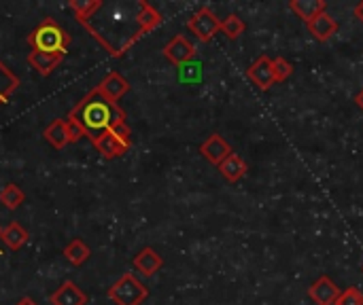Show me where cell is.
I'll list each match as a JSON object with an SVG mask.
<instances>
[{"label": "cell", "instance_id": "4", "mask_svg": "<svg viewBox=\"0 0 363 305\" xmlns=\"http://www.w3.org/2000/svg\"><path fill=\"white\" fill-rule=\"evenodd\" d=\"M91 144L96 146V151L100 153L102 159H117V157H121V155H125L130 151V146H132V130H130L128 123L115 125L113 130L102 134Z\"/></svg>", "mask_w": 363, "mask_h": 305}, {"label": "cell", "instance_id": "17", "mask_svg": "<svg viewBox=\"0 0 363 305\" xmlns=\"http://www.w3.org/2000/svg\"><path fill=\"white\" fill-rule=\"evenodd\" d=\"M136 6H138V25L143 30V34L155 30L157 25H162L164 21V15L147 0H136Z\"/></svg>", "mask_w": 363, "mask_h": 305}, {"label": "cell", "instance_id": "23", "mask_svg": "<svg viewBox=\"0 0 363 305\" xmlns=\"http://www.w3.org/2000/svg\"><path fill=\"white\" fill-rule=\"evenodd\" d=\"M23 202H26V193H23V189L19 185L9 183V185L2 187V191H0V204L6 210H17Z\"/></svg>", "mask_w": 363, "mask_h": 305}, {"label": "cell", "instance_id": "19", "mask_svg": "<svg viewBox=\"0 0 363 305\" xmlns=\"http://www.w3.org/2000/svg\"><path fill=\"white\" fill-rule=\"evenodd\" d=\"M0 240L6 244V248L19 251V248H23L26 242L30 240V234L26 231L23 225H19L17 221H13V223H9V225L0 231Z\"/></svg>", "mask_w": 363, "mask_h": 305}, {"label": "cell", "instance_id": "24", "mask_svg": "<svg viewBox=\"0 0 363 305\" xmlns=\"http://www.w3.org/2000/svg\"><path fill=\"white\" fill-rule=\"evenodd\" d=\"M100 6H102V0H70L68 2V8L72 11L79 23H85Z\"/></svg>", "mask_w": 363, "mask_h": 305}, {"label": "cell", "instance_id": "27", "mask_svg": "<svg viewBox=\"0 0 363 305\" xmlns=\"http://www.w3.org/2000/svg\"><path fill=\"white\" fill-rule=\"evenodd\" d=\"M64 123H66V134H68V144H74V142H79V140H83V138H87L85 136V130L79 125V121L77 119H72L70 115L64 119Z\"/></svg>", "mask_w": 363, "mask_h": 305}, {"label": "cell", "instance_id": "26", "mask_svg": "<svg viewBox=\"0 0 363 305\" xmlns=\"http://www.w3.org/2000/svg\"><path fill=\"white\" fill-rule=\"evenodd\" d=\"M272 66H274V79H277V83H283V81H287L294 74V66L285 57H274L272 59Z\"/></svg>", "mask_w": 363, "mask_h": 305}, {"label": "cell", "instance_id": "22", "mask_svg": "<svg viewBox=\"0 0 363 305\" xmlns=\"http://www.w3.org/2000/svg\"><path fill=\"white\" fill-rule=\"evenodd\" d=\"M45 140L53 146V149H64L68 144V134H66V123L64 119H55L51 125H47V130L43 132Z\"/></svg>", "mask_w": 363, "mask_h": 305}, {"label": "cell", "instance_id": "9", "mask_svg": "<svg viewBox=\"0 0 363 305\" xmlns=\"http://www.w3.org/2000/svg\"><path fill=\"white\" fill-rule=\"evenodd\" d=\"M94 89L100 91L106 100H111V102L117 104V102L130 91V83H128V79H125L123 74H119V72H108Z\"/></svg>", "mask_w": 363, "mask_h": 305}, {"label": "cell", "instance_id": "20", "mask_svg": "<svg viewBox=\"0 0 363 305\" xmlns=\"http://www.w3.org/2000/svg\"><path fill=\"white\" fill-rule=\"evenodd\" d=\"M19 83H21L19 76L0 59V106L11 102V98H13V93L17 91Z\"/></svg>", "mask_w": 363, "mask_h": 305}, {"label": "cell", "instance_id": "8", "mask_svg": "<svg viewBox=\"0 0 363 305\" xmlns=\"http://www.w3.org/2000/svg\"><path fill=\"white\" fill-rule=\"evenodd\" d=\"M247 76L262 89V91H268L277 79H274V66H272V57L268 55H259L249 68H247Z\"/></svg>", "mask_w": 363, "mask_h": 305}, {"label": "cell", "instance_id": "12", "mask_svg": "<svg viewBox=\"0 0 363 305\" xmlns=\"http://www.w3.org/2000/svg\"><path fill=\"white\" fill-rule=\"evenodd\" d=\"M132 263H134L136 272H138L140 276H145V278L155 276V274L164 267V259H162V255H160L157 251H153L151 246L140 248V251L136 253V257L132 259Z\"/></svg>", "mask_w": 363, "mask_h": 305}, {"label": "cell", "instance_id": "33", "mask_svg": "<svg viewBox=\"0 0 363 305\" xmlns=\"http://www.w3.org/2000/svg\"><path fill=\"white\" fill-rule=\"evenodd\" d=\"M362 270H363V267H362Z\"/></svg>", "mask_w": 363, "mask_h": 305}, {"label": "cell", "instance_id": "6", "mask_svg": "<svg viewBox=\"0 0 363 305\" xmlns=\"http://www.w3.org/2000/svg\"><path fill=\"white\" fill-rule=\"evenodd\" d=\"M187 30H189L191 34H196L198 40L211 42V40L215 38V34L221 32V19L213 13V8L202 6V8H198V11L189 17Z\"/></svg>", "mask_w": 363, "mask_h": 305}, {"label": "cell", "instance_id": "25", "mask_svg": "<svg viewBox=\"0 0 363 305\" xmlns=\"http://www.w3.org/2000/svg\"><path fill=\"white\" fill-rule=\"evenodd\" d=\"M245 30H247V25H245V21L238 17V15H228L223 21H221V32L230 38V40H238L242 34H245Z\"/></svg>", "mask_w": 363, "mask_h": 305}, {"label": "cell", "instance_id": "30", "mask_svg": "<svg viewBox=\"0 0 363 305\" xmlns=\"http://www.w3.org/2000/svg\"><path fill=\"white\" fill-rule=\"evenodd\" d=\"M15 305H38V304H36L34 299H30V297H21V299H19Z\"/></svg>", "mask_w": 363, "mask_h": 305}, {"label": "cell", "instance_id": "10", "mask_svg": "<svg viewBox=\"0 0 363 305\" xmlns=\"http://www.w3.org/2000/svg\"><path fill=\"white\" fill-rule=\"evenodd\" d=\"M200 153L206 161H211L213 166H219L228 155H232V146L230 142L221 136V134H211L202 144H200Z\"/></svg>", "mask_w": 363, "mask_h": 305}, {"label": "cell", "instance_id": "29", "mask_svg": "<svg viewBox=\"0 0 363 305\" xmlns=\"http://www.w3.org/2000/svg\"><path fill=\"white\" fill-rule=\"evenodd\" d=\"M355 17H357V19L363 23V0L355 4Z\"/></svg>", "mask_w": 363, "mask_h": 305}, {"label": "cell", "instance_id": "21", "mask_svg": "<svg viewBox=\"0 0 363 305\" xmlns=\"http://www.w3.org/2000/svg\"><path fill=\"white\" fill-rule=\"evenodd\" d=\"M62 255L66 257L68 263H72L74 267H79V265H83V263L91 257V251H89V246H87L81 238H72V240L64 246Z\"/></svg>", "mask_w": 363, "mask_h": 305}, {"label": "cell", "instance_id": "1", "mask_svg": "<svg viewBox=\"0 0 363 305\" xmlns=\"http://www.w3.org/2000/svg\"><path fill=\"white\" fill-rule=\"evenodd\" d=\"M102 19V25L85 28L113 57H121L130 51V47L143 36L138 25V6L132 4H104L96 11Z\"/></svg>", "mask_w": 363, "mask_h": 305}, {"label": "cell", "instance_id": "14", "mask_svg": "<svg viewBox=\"0 0 363 305\" xmlns=\"http://www.w3.org/2000/svg\"><path fill=\"white\" fill-rule=\"evenodd\" d=\"M306 28H308V32H311V36H313L315 40L325 42V40H330V38L338 32L340 25H338V21H336L332 15L321 13L319 17L311 19V21L306 23Z\"/></svg>", "mask_w": 363, "mask_h": 305}, {"label": "cell", "instance_id": "13", "mask_svg": "<svg viewBox=\"0 0 363 305\" xmlns=\"http://www.w3.org/2000/svg\"><path fill=\"white\" fill-rule=\"evenodd\" d=\"M49 301L51 305H85L89 301V297L72 280H66L60 284V289L55 293L49 295Z\"/></svg>", "mask_w": 363, "mask_h": 305}, {"label": "cell", "instance_id": "18", "mask_svg": "<svg viewBox=\"0 0 363 305\" xmlns=\"http://www.w3.org/2000/svg\"><path fill=\"white\" fill-rule=\"evenodd\" d=\"M289 8L302 19V21H311L315 17H319L321 13H325L328 8V2L325 0H291L289 2Z\"/></svg>", "mask_w": 363, "mask_h": 305}, {"label": "cell", "instance_id": "28", "mask_svg": "<svg viewBox=\"0 0 363 305\" xmlns=\"http://www.w3.org/2000/svg\"><path fill=\"white\" fill-rule=\"evenodd\" d=\"M336 305H363V293L359 289L351 287V289H347V291L340 293Z\"/></svg>", "mask_w": 363, "mask_h": 305}, {"label": "cell", "instance_id": "7", "mask_svg": "<svg viewBox=\"0 0 363 305\" xmlns=\"http://www.w3.org/2000/svg\"><path fill=\"white\" fill-rule=\"evenodd\" d=\"M164 57L172 64V66H185L187 62H191L196 57V45L183 36V34H177L172 36L166 47H164Z\"/></svg>", "mask_w": 363, "mask_h": 305}, {"label": "cell", "instance_id": "31", "mask_svg": "<svg viewBox=\"0 0 363 305\" xmlns=\"http://www.w3.org/2000/svg\"><path fill=\"white\" fill-rule=\"evenodd\" d=\"M355 104H357V106L363 110V89H359V93L355 96Z\"/></svg>", "mask_w": 363, "mask_h": 305}, {"label": "cell", "instance_id": "2", "mask_svg": "<svg viewBox=\"0 0 363 305\" xmlns=\"http://www.w3.org/2000/svg\"><path fill=\"white\" fill-rule=\"evenodd\" d=\"M70 117L79 121V125L85 130V136L94 142L115 125L128 123L125 121V110L106 100L100 91L91 89L85 98L79 100V104L70 110Z\"/></svg>", "mask_w": 363, "mask_h": 305}, {"label": "cell", "instance_id": "3", "mask_svg": "<svg viewBox=\"0 0 363 305\" xmlns=\"http://www.w3.org/2000/svg\"><path fill=\"white\" fill-rule=\"evenodd\" d=\"M28 45L32 47V51H40V53H51V55H66L68 45H70V36L66 34V30L60 25L57 19L53 17H45L30 34H28Z\"/></svg>", "mask_w": 363, "mask_h": 305}, {"label": "cell", "instance_id": "11", "mask_svg": "<svg viewBox=\"0 0 363 305\" xmlns=\"http://www.w3.org/2000/svg\"><path fill=\"white\" fill-rule=\"evenodd\" d=\"M340 293H342V291L338 289V284H336L332 278H328V276H321V278H319L315 284H311V289H308V297H311L317 305H336Z\"/></svg>", "mask_w": 363, "mask_h": 305}, {"label": "cell", "instance_id": "15", "mask_svg": "<svg viewBox=\"0 0 363 305\" xmlns=\"http://www.w3.org/2000/svg\"><path fill=\"white\" fill-rule=\"evenodd\" d=\"M62 55H51V53H40V51H30L26 62L30 68H34L40 76H49L60 64H62Z\"/></svg>", "mask_w": 363, "mask_h": 305}, {"label": "cell", "instance_id": "32", "mask_svg": "<svg viewBox=\"0 0 363 305\" xmlns=\"http://www.w3.org/2000/svg\"><path fill=\"white\" fill-rule=\"evenodd\" d=\"M0 231H2V229H0Z\"/></svg>", "mask_w": 363, "mask_h": 305}, {"label": "cell", "instance_id": "16", "mask_svg": "<svg viewBox=\"0 0 363 305\" xmlns=\"http://www.w3.org/2000/svg\"><path fill=\"white\" fill-rule=\"evenodd\" d=\"M217 168H219L221 176H223L228 183H238L240 178H245V174H247V170H249L247 161H245L240 155H236V153L228 155Z\"/></svg>", "mask_w": 363, "mask_h": 305}, {"label": "cell", "instance_id": "5", "mask_svg": "<svg viewBox=\"0 0 363 305\" xmlns=\"http://www.w3.org/2000/svg\"><path fill=\"white\" fill-rule=\"evenodd\" d=\"M106 297L115 305H140L149 297V289L128 272L117 282H113V287L106 291Z\"/></svg>", "mask_w": 363, "mask_h": 305}]
</instances>
